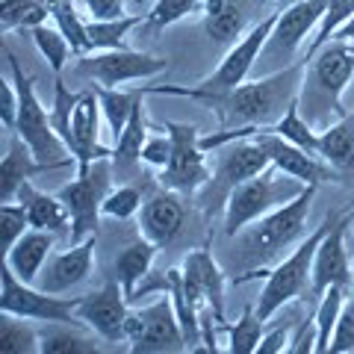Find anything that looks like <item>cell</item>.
Segmentation results:
<instances>
[{"label": "cell", "instance_id": "1", "mask_svg": "<svg viewBox=\"0 0 354 354\" xmlns=\"http://www.w3.org/2000/svg\"><path fill=\"white\" fill-rule=\"evenodd\" d=\"M307 59H298L292 65L272 71L260 80H245L227 92H201V88H186V86H145L148 95H177L201 101L216 113L218 130L230 127H272L283 118L298 95H301Z\"/></svg>", "mask_w": 354, "mask_h": 354}, {"label": "cell", "instance_id": "2", "mask_svg": "<svg viewBox=\"0 0 354 354\" xmlns=\"http://www.w3.org/2000/svg\"><path fill=\"white\" fill-rule=\"evenodd\" d=\"M354 77V41H328L316 57H310L307 71H304V83H301V104L304 118L313 124L316 130L330 127V118H342L348 115L342 106V95Z\"/></svg>", "mask_w": 354, "mask_h": 354}, {"label": "cell", "instance_id": "3", "mask_svg": "<svg viewBox=\"0 0 354 354\" xmlns=\"http://www.w3.org/2000/svg\"><path fill=\"white\" fill-rule=\"evenodd\" d=\"M316 189L319 186H304V192L298 198L281 204L263 218L251 221L245 230H239L236 234L239 263L257 269V266L269 263L272 257H278L283 248H290L298 236H307V218H310Z\"/></svg>", "mask_w": 354, "mask_h": 354}, {"label": "cell", "instance_id": "4", "mask_svg": "<svg viewBox=\"0 0 354 354\" xmlns=\"http://www.w3.org/2000/svg\"><path fill=\"white\" fill-rule=\"evenodd\" d=\"M6 59H9V71H12V80L18 86V121H15V130L21 139L30 145L32 157L39 162L50 165V169H77V160L68 153L65 142L57 130H53V121H50V113L48 106L39 101L36 95V80L30 74H24L21 62L12 50H6Z\"/></svg>", "mask_w": 354, "mask_h": 354}, {"label": "cell", "instance_id": "5", "mask_svg": "<svg viewBox=\"0 0 354 354\" xmlns=\"http://www.w3.org/2000/svg\"><path fill=\"white\" fill-rule=\"evenodd\" d=\"M339 213H328L322 218V225L316 230L298 242V248H292L290 257H283L272 272H266V283L260 290V298H257V316L263 322L283 310L286 304H292L295 298H301L307 286H313V257H316V248L319 242L325 239V234L334 227Z\"/></svg>", "mask_w": 354, "mask_h": 354}, {"label": "cell", "instance_id": "6", "mask_svg": "<svg viewBox=\"0 0 354 354\" xmlns=\"http://www.w3.org/2000/svg\"><path fill=\"white\" fill-rule=\"evenodd\" d=\"M304 186L307 183L283 174L281 169H274V165H269V169L260 174H254L251 180L239 183L236 189L227 195V204L221 209V213H225V236L234 239L251 221H257L266 213L278 209L281 204L298 198L304 192Z\"/></svg>", "mask_w": 354, "mask_h": 354}, {"label": "cell", "instance_id": "7", "mask_svg": "<svg viewBox=\"0 0 354 354\" xmlns=\"http://www.w3.org/2000/svg\"><path fill=\"white\" fill-rule=\"evenodd\" d=\"M216 153L218 157L213 165V177H209V183L198 192V201H201L207 216H213L216 209H225L227 195L234 192L239 183L251 180L254 174H260L272 165L269 153H266L251 136L227 142V145H221Z\"/></svg>", "mask_w": 354, "mask_h": 354}, {"label": "cell", "instance_id": "8", "mask_svg": "<svg viewBox=\"0 0 354 354\" xmlns=\"http://www.w3.org/2000/svg\"><path fill=\"white\" fill-rule=\"evenodd\" d=\"M113 189V157L97 160L88 169L77 171L74 180L59 186V198L71 213V242H83L86 236H97L104 198Z\"/></svg>", "mask_w": 354, "mask_h": 354}, {"label": "cell", "instance_id": "9", "mask_svg": "<svg viewBox=\"0 0 354 354\" xmlns=\"http://www.w3.org/2000/svg\"><path fill=\"white\" fill-rule=\"evenodd\" d=\"M162 130H169L171 136V160L157 174L160 186L177 195H198L213 177L207 151L201 148V133L186 121H165Z\"/></svg>", "mask_w": 354, "mask_h": 354}, {"label": "cell", "instance_id": "10", "mask_svg": "<svg viewBox=\"0 0 354 354\" xmlns=\"http://www.w3.org/2000/svg\"><path fill=\"white\" fill-rule=\"evenodd\" d=\"M127 342L133 354H171L186 351V334L180 316L174 310L171 295L165 292L153 304L130 310L127 316Z\"/></svg>", "mask_w": 354, "mask_h": 354}, {"label": "cell", "instance_id": "11", "mask_svg": "<svg viewBox=\"0 0 354 354\" xmlns=\"http://www.w3.org/2000/svg\"><path fill=\"white\" fill-rule=\"evenodd\" d=\"M0 281H3L0 313H15V316L32 319V322H80V319H77L80 295L65 298V295L44 292L36 283H24L9 266H3Z\"/></svg>", "mask_w": 354, "mask_h": 354}, {"label": "cell", "instance_id": "12", "mask_svg": "<svg viewBox=\"0 0 354 354\" xmlns=\"http://www.w3.org/2000/svg\"><path fill=\"white\" fill-rule=\"evenodd\" d=\"M169 68V62L153 53H142V50H130V48H118V50H92L80 57L77 71L88 80H95L104 88H121L127 83L136 80H151V77L162 74Z\"/></svg>", "mask_w": 354, "mask_h": 354}, {"label": "cell", "instance_id": "13", "mask_svg": "<svg viewBox=\"0 0 354 354\" xmlns=\"http://www.w3.org/2000/svg\"><path fill=\"white\" fill-rule=\"evenodd\" d=\"M274 24H278V12L266 15V18L257 21V24H254L251 30L242 32V39H236V41L227 48L225 59L218 62V68L209 74V77H204L201 86H195V88H201V92H227V88L245 83L248 74H251V68H254V65L260 62V57H263L266 41H269Z\"/></svg>", "mask_w": 354, "mask_h": 354}, {"label": "cell", "instance_id": "14", "mask_svg": "<svg viewBox=\"0 0 354 354\" xmlns=\"http://www.w3.org/2000/svg\"><path fill=\"white\" fill-rule=\"evenodd\" d=\"M101 121H104V109H101L97 92L77 95V104L68 118V130L62 133L65 148H68V153L77 160V171L88 169V165L97 160L113 157V151L101 145Z\"/></svg>", "mask_w": 354, "mask_h": 354}, {"label": "cell", "instance_id": "15", "mask_svg": "<svg viewBox=\"0 0 354 354\" xmlns=\"http://www.w3.org/2000/svg\"><path fill=\"white\" fill-rule=\"evenodd\" d=\"M127 292L121 290L118 281H109L104 290L80 295L77 304V319L88 325L104 342H127Z\"/></svg>", "mask_w": 354, "mask_h": 354}, {"label": "cell", "instance_id": "16", "mask_svg": "<svg viewBox=\"0 0 354 354\" xmlns=\"http://www.w3.org/2000/svg\"><path fill=\"white\" fill-rule=\"evenodd\" d=\"M328 0H295L278 12V24H274L269 41H266V59H281L283 65H292L290 59L295 57V50L304 44V39L319 27V21L325 15Z\"/></svg>", "mask_w": 354, "mask_h": 354}, {"label": "cell", "instance_id": "17", "mask_svg": "<svg viewBox=\"0 0 354 354\" xmlns=\"http://www.w3.org/2000/svg\"><path fill=\"white\" fill-rule=\"evenodd\" d=\"M348 225H351V213H339L334 227L319 242L313 257V286H310L316 295H322L330 286H346V290L351 286V257L346 248Z\"/></svg>", "mask_w": 354, "mask_h": 354}, {"label": "cell", "instance_id": "18", "mask_svg": "<svg viewBox=\"0 0 354 354\" xmlns=\"http://www.w3.org/2000/svg\"><path fill=\"white\" fill-rule=\"evenodd\" d=\"M95 248H97L95 236H86L83 242H71L68 251L50 254V260L44 263L36 286H41L44 292H53V295L71 292L74 286H80L83 281H88V274H92Z\"/></svg>", "mask_w": 354, "mask_h": 354}, {"label": "cell", "instance_id": "19", "mask_svg": "<svg viewBox=\"0 0 354 354\" xmlns=\"http://www.w3.org/2000/svg\"><path fill=\"white\" fill-rule=\"evenodd\" d=\"M183 221H186V209L180 195L162 186L160 192L148 195L139 209V236H145L153 245L162 248L177 239V234L183 230Z\"/></svg>", "mask_w": 354, "mask_h": 354}, {"label": "cell", "instance_id": "20", "mask_svg": "<svg viewBox=\"0 0 354 354\" xmlns=\"http://www.w3.org/2000/svg\"><path fill=\"white\" fill-rule=\"evenodd\" d=\"M53 245H57V234L50 230L30 227L12 248H6V263L24 283H39V274L44 269V263L50 260Z\"/></svg>", "mask_w": 354, "mask_h": 354}, {"label": "cell", "instance_id": "21", "mask_svg": "<svg viewBox=\"0 0 354 354\" xmlns=\"http://www.w3.org/2000/svg\"><path fill=\"white\" fill-rule=\"evenodd\" d=\"M41 171H57V169L39 162L36 157H32L30 145L15 133L12 142H9V148H6L3 162H0V204L15 201V195H18L21 186L30 183L32 177L41 174Z\"/></svg>", "mask_w": 354, "mask_h": 354}, {"label": "cell", "instance_id": "22", "mask_svg": "<svg viewBox=\"0 0 354 354\" xmlns=\"http://www.w3.org/2000/svg\"><path fill=\"white\" fill-rule=\"evenodd\" d=\"M15 201L24 204L27 216H30V227L39 230H50V234H71V213L59 195H48L36 189L32 183H24L15 195Z\"/></svg>", "mask_w": 354, "mask_h": 354}, {"label": "cell", "instance_id": "23", "mask_svg": "<svg viewBox=\"0 0 354 354\" xmlns=\"http://www.w3.org/2000/svg\"><path fill=\"white\" fill-rule=\"evenodd\" d=\"M97 334L83 322H44L39 330V354H97Z\"/></svg>", "mask_w": 354, "mask_h": 354}, {"label": "cell", "instance_id": "24", "mask_svg": "<svg viewBox=\"0 0 354 354\" xmlns=\"http://www.w3.org/2000/svg\"><path fill=\"white\" fill-rule=\"evenodd\" d=\"M160 245H153L151 239L139 236L124 245V251L115 257V281L121 283V290L127 292V298L133 301L139 292V286L145 283V278L151 274V266H153V257H157Z\"/></svg>", "mask_w": 354, "mask_h": 354}, {"label": "cell", "instance_id": "25", "mask_svg": "<svg viewBox=\"0 0 354 354\" xmlns=\"http://www.w3.org/2000/svg\"><path fill=\"white\" fill-rule=\"evenodd\" d=\"M319 157L334 165L339 174L354 171V113L319 130Z\"/></svg>", "mask_w": 354, "mask_h": 354}, {"label": "cell", "instance_id": "26", "mask_svg": "<svg viewBox=\"0 0 354 354\" xmlns=\"http://www.w3.org/2000/svg\"><path fill=\"white\" fill-rule=\"evenodd\" d=\"M204 27L216 44H234L245 30V12L234 0H201Z\"/></svg>", "mask_w": 354, "mask_h": 354}, {"label": "cell", "instance_id": "27", "mask_svg": "<svg viewBox=\"0 0 354 354\" xmlns=\"http://www.w3.org/2000/svg\"><path fill=\"white\" fill-rule=\"evenodd\" d=\"M151 136V124H148V115H145V106L142 101L133 109V115L127 121V127L121 130V136L115 139V151H113V165L118 169H127V165H136L142 162V148Z\"/></svg>", "mask_w": 354, "mask_h": 354}, {"label": "cell", "instance_id": "28", "mask_svg": "<svg viewBox=\"0 0 354 354\" xmlns=\"http://www.w3.org/2000/svg\"><path fill=\"white\" fill-rule=\"evenodd\" d=\"M97 97H101V109H104V124L113 133V139L121 136V130L127 127V121L133 115L136 104L145 97V86L142 88H133V92H124V88H104V86H95Z\"/></svg>", "mask_w": 354, "mask_h": 354}, {"label": "cell", "instance_id": "29", "mask_svg": "<svg viewBox=\"0 0 354 354\" xmlns=\"http://www.w3.org/2000/svg\"><path fill=\"white\" fill-rule=\"evenodd\" d=\"M142 24H148V12L113 18V21H88V44H92V50L127 48V36Z\"/></svg>", "mask_w": 354, "mask_h": 354}, {"label": "cell", "instance_id": "30", "mask_svg": "<svg viewBox=\"0 0 354 354\" xmlns=\"http://www.w3.org/2000/svg\"><path fill=\"white\" fill-rule=\"evenodd\" d=\"M53 0H0V32L48 24Z\"/></svg>", "mask_w": 354, "mask_h": 354}, {"label": "cell", "instance_id": "31", "mask_svg": "<svg viewBox=\"0 0 354 354\" xmlns=\"http://www.w3.org/2000/svg\"><path fill=\"white\" fill-rule=\"evenodd\" d=\"M342 307H346V286H330L319 295V307L313 313V322H316V351L325 354L330 351V339H334V330L337 322L342 316Z\"/></svg>", "mask_w": 354, "mask_h": 354}, {"label": "cell", "instance_id": "32", "mask_svg": "<svg viewBox=\"0 0 354 354\" xmlns=\"http://www.w3.org/2000/svg\"><path fill=\"white\" fill-rule=\"evenodd\" d=\"M50 18H53V24L59 27L62 36L68 39L71 50H74V59L92 53V44H88V21L80 18V12L74 9L71 0H53Z\"/></svg>", "mask_w": 354, "mask_h": 354}, {"label": "cell", "instance_id": "33", "mask_svg": "<svg viewBox=\"0 0 354 354\" xmlns=\"http://www.w3.org/2000/svg\"><path fill=\"white\" fill-rule=\"evenodd\" d=\"M32 319L0 313V351L3 354H36L39 351V330L30 325Z\"/></svg>", "mask_w": 354, "mask_h": 354}, {"label": "cell", "instance_id": "34", "mask_svg": "<svg viewBox=\"0 0 354 354\" xmlns=\"http://www.w3.org/2000/svg\"><path fill=\"white\" fill-rule=\"evenodd\" d=\"M269 130H274L286 142H292V145L304 148V151H310V153H316V157H319V130L304 118L301 104H298V101L286 109L283 118L278 121V124H272Z\"/></svg>", "mask_w": 354, "mask_h": 354}, {"label": "cell", "instance_id": "35", "mask_svg": "<svg viewBox=\"0 0 354 354\" xmlns=\"http://www.w3.org/2000/svg\"><path fill=\"white\" fill-rule=\"evenodd\" d=\"M30 32H32V41H36V48H39V53H41V59L48 62V65H50V71L59 77V74L65 71V65H68V59L74 57V50H71L68 39L62 36L57 24H53V27L39 24V27H32Z\"/></svg>", "mask_w": 354, "mask_h": 354}, {"label": "cell", "instance_id": "36", "mask_svg": "<svg viewBox=\"0 0 354 354\" xmlns=\"http://www.w3.org/2000/svg\"><path fill=\"white\" fill-rule=\"evenodd\" d=\"M263 319L257 316V304H245L236 325L227 328V351L234 354H257V346L263 339Z\"/></svg>", "mask_w": 354, "mask_h": 354}, {"label": "cell", "instance_id": "37", "mask_svg": "<svg viewBox=\"0 0 354 354\" xmlns=\"http://www.w3.org/2000/svg\"><path fill=\"white\" fill-rule=\"evenodd\" d=\"M354 15V0H328V6H325V15L322 21H319V27L313 32V41H310V48H307V62L310 57H316L319 50L325 48V44L337 36V30L346 24V21Z\"/></svg>", "mask_w": 354, "mask_h": 354}, {"label": "cell", "instance_id": "38", "mask_svg": "<svg viewBox=\"0 0 354 354\" xmlns=\"http://www.w3.org/2000/svg\"><path fill=\"white\" fill-rule=\"evenodd\" d=\"M142 204H145V198H142L139 186L124 183V186H113V189H109V195L104 198L101 213H104V218L127 221V218H133V216H139Z\"/></svg>", "mask_w": 354, "mask_h": 354}, {"label": "cell", "instance_id": "39", "mask_svg": "<svg viewBox=\"0 0 354 354\" xmlns=\"http://www.w3.org/2000/svg\"><path fill=\"white\" fill-rule=\"evenodd\" d=\"M192 12H201V0H153V6L148 9V24L165 30L177 21L189 18Z\"/></svg>", "mask_w": 354, "mask_h": 354}, {"label": "cell", "instance_id": "40", "mask_svg": "<svg viewBox=\"0 0 354 354\" xmlns=\"http://www.w3.org/2000/svg\"><path fill=\"white\" fill-rule=\"evenodd\" d=\"M27 230H30V216L24 204L21 201L0 204V239H3V248H12Z\"/></svg>", "mask_w": 354, "mask_h": 354}, {"label": "cell", "instance_id": "41", "mask_svg": "<svg viewBox=\"0 0 354 354\" xmlns=\"http://www.w3.org/2000/svg\"><path fill=\"white\" fill-rule=\"evenodd\" d=\"M169 160H171V136H169V130L165 133H151L145 148H142V162L151 165V169H165Z\"/></svg>", "mask_w": 354, "mask_h": 354}, {"label": "cell", "instance_id": "42", "mask_svg": "<svg viewBox=\"0 0 354 354\" xmlns=\"http://www.w3.org/2000/svg\"><path fill=\"white\" fill-rule=\"evenodd\" d=\"M346 351H354V298L342 307L334 339H330V354H346Z\"/></svg>", "mask_w": 354, "mask_h": 354}, {"label": "cell", "instance_id": "43", "mask_svg": "<svg viewBox=\"0 0 354 354\" xmlns=\"http://www.w3.org/2000/svg\"><path fill=\"white\" fill-rule=\"evenodd\" d=\"M0 95H3V101H0V118H3V127L6 130H15V121H18V86L15 80H0Z\"/></svg>", "mask_w": 354, "mask_h": 354}, {"label": "cell", "instance_id": "44", "mask_svg": "<svg viewBox=\"0 0 354 354\" xmlns=\"http://www.w3.org/2000/svg\"><path fill=\"white\" fill-rule=\"evenodd\" d=\"M310 351H316V322H313V319L295 325L286 354H310Z\"/></svg>", "mask_w": 354, "mask_h": 354}, {"label": "cell", "instance_id": "45", "mask_svg": "<svg viewBox=\"0 0 354 354\" xmlns=\"http://www.w3.org/2000/svg\"><path fill=\"white\" fill-rule=\"evenodd\" d=\"M86 12L88 21H113V18H124V0H86Z\"/></svg>", "mask_w": 354, "mask_h": 354}, {"label": "cell", "instance_id": "46", "mask_svg": "<svg viewBox=\"0 0 354 354\" xmlns=\"http://www.w3.org/2000/svg\"><path fill=\"white\" fill-rule=\"evenodd\" d=\"M290 339H292L290 328H274V330H269V334H263L257 354H281V351L290 348Z\"/></svg>", "mask_w": 354, "mask_h": 354}, {"label": "cell", "instance_id": "47", "mask_svg": "<svg viewBox=\"0 0 354 354\" xmlns=\"http://www.w3.org/2000/svg\"><path fill=\"white\" fill-rule=\"evenodd\" d=\"M334 39H339V41H354V15L337 30V36H334ZM334 39H330V41H334Z\"/></svg>", "mask_w": 354, "mask_h": 354}, {"label": "cell", "instance_id": "48", "mask_svg": "<svg viewBox=\"0 0 354 354\" xmlns=\"http://www.w3.org/2000/svg\"><path fill=\"white\" fill-rule=\"evenodd\" d=\"M272 3H274V0H272Z\"/></svg>", "mask_w": 354, "mask_h": 354}]
</instances>
